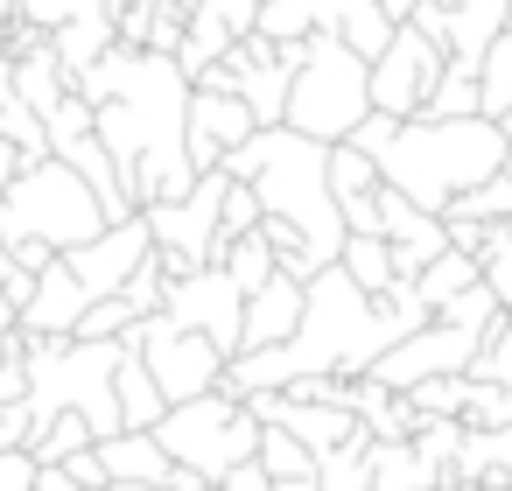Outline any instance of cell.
Returning <instances> with one entry per match:
<instances>
[{"mask_svg": "<svg viewBox=\"0 0 512 491\" xmlns=\"http://www.w3.org/2000/svg\"><path fill=\"white\" fill-rule=\"evenodd\" d=\"M260 463H267L274 477H302V470H316L323 456H316L288 421H267V435H260Z\"/></svg>", "mask_w": 512, "mask_h": 491, "instance_id": "4316f807", "label": "cell"}, {"mask_svg": "<svg viewBox=\"0 0 512 491\" xmlns=\"http://www.w3.org/2000/svg\"><path fill=\"white\" fill-rule=\"evenodd\" d=\"M85 309H92V288L78 281V267H71V253H57L50 267H43V281H36V295H29V309H22V330H78L85 323Z\"/></svg>", "mask_w": 512, "mask_h": 491, "instance_id": "9a60e30c", "label": "cell"}, {"mask_svg": "<svg viewBox=\"0 0 512 491\" xmlns=\"http://www.w3.org/2000/svg\"><path fill=\"white\" fill-rule=\"evenodd\" d=\"M372 442H379V435L365 428V435H351L344 449H330V456L316 463V470H323V491H372Z\"/></svg>", "mask_w": 512, "mask_h": 491, "instance_id": "484cf974", "label": "cell"}, {"mask_svg": "<svg viewBox=\"0 0 512 491\" xmlns=\"http://www.w3.org/2000/svg\"><path fill=\"white\" fill-rule=\"evenodd\" d=\"M218 491H274V470H267L260 456H246V463H232V470L218 477Z\"/></svg>", "mask_w": 512, "mask_h": 491, "instance_id": "836d02e7", "label": "cell"}, {"mask_svg": "<svg viewBox=\"0 0 512 491\" xmlns=\"http://www.w3.org/2000/svg\"><path fill=\"white\" fill-rule=\"evenodd\" d=\"M442 218H484V225H491V218H512V176H505V169H498V176H484V183H477V190H463Z\"/></svg>", "mask_w": 512, "mask_h": 491, "instance_id": "f1b7e54d", "label": "cell"}, {"mask_svg": "<svg viewBox=\"0 0 512 491\" xmlns=\"http://www.w3.org/2000/svg\"><path fill=\"white\" fill-rule=\"evenodd\" d=\"M302 309H309V281L281 267L267 288L246 295V351H253V344H288V337L302 330Z\"/></svg>", "mask_w": 512, "mask_h": 491, "instance_id": "2e32d148", "label": "cell"}, {"mask_svg": "<svg viewBox=\"0 0 512 491\" xmlns=\"http://www.w3.org/2000/svg\"><path fill=\"white\" fill-rule=\"evenodd\" d=\"M155 435L169 442V456H176V463H190V470H204V477L218 484L232 463L260 456L267 421L246 407V393L211 386V393H197V400H176V407L162 414V428H155Z\"/></svg>", "mask_w": 512, "mask_h": 491, "instance_id": "8992f818", "label": "cell"}, {"mask_svg": "<svg viewBox=\"0 0 512 491\" xmlns=\"http://www.w3.org/2000/svg\"><path fill=\"white\" fill-rule=\"evenodd\" d=\"M78 92L99 106V141L120 162V183L134 190V204H169L197 190V162H190V71L162 50H127L113 43Z\"/></svg>", "mask_w": 512, "mask_h": 491, "instance_id": "6da1fadb", "label": "cell"}, {"mask_svg": "<svg viewBox=\"0 0 512 491\" xmlns=\"http://www.w3.org/2000/svg\"><path fill=\"white\" fill-rule=\"evenodd\" d=\"M372 491H442V463L421 442H372Z\"/></svg>", "mask_w": 512, "mask_h": 491, "instance_id": "d6986e66", "label": "cell"}, {"mask_svg": "<svg viewBox=\"0 0 512 491\" xmlns=\"http://www.w3.org/2000/svg\"><path fill=\"white\" fill-rule=\"evenodd\" d=\"M442 71H449V43H435L421 22H400L393 50H386V57H372V106H386V113L414 120V113H428V99H435Z\"/></svg>", "mask_w": 512, "mask_h": 491, "instance_id": "ba28073f", "label": "cell"}, {"mask_svg": "<svg viewBox=\"0 0 512 491\" xmlns=\"http://www.w3.org/2000/svg\"><path fill=\"white\" fill-rule=\"evenodd\" d=\"M365 113H372V57H358L344 43V29H323L309 43V64L295 71L288 127H302L316 141H351Z\"/></svg>", "mask_w": 512, "mask_h": 491, "instance_id": "5b68a950", "label": "cell"}, {"mask_svg": "<svg viewBox=\"0 0 512 491\" xmlns=\"http://www.w3.org/2000/svg\"><path fill=\"white\" fill-rule=\"evenodd\" d=\"M414 281H421V302L442 316V302H456L470 281H484V260H477V253H463V246H449V253H435Z\"/></svg>", "mask_w": 512, "mask_h": 491, "instance_id": "7402d4cb", "label": "cell"}, {"mask_svg": "<svg viewBox=\"0 0 512 491\" xmlns=\"http://www.w3.org/2000/svg\"><path fill=\"white\" fill-rule=\"evenodd\" d=\"M127 344H134V351L155 365V379H162L169 407H176V400H197V393H211V386L225 379V365H232V351H225L211 330H190V323H176L169 309L141 316V323L127 330Z\"/></svg>", "mask_w": 512, "mask_h": 491, "instance_id": "52a82bcc", "label": "cell"}, {"mask_svg": "<svg viewBox=\"0 0 512 491\" xmlns=\"http://www.w3.org/2000/svg\"><path fill=\"white\" fill-rule=\"evenodd\" d=\"M169 316L190 330H211L232 358L246 351V288L232 281V267H197L169 288Z\"/></svg>", "mask_w": 512, "mask_h": 491, "instance_id": "8fae6325", "label": "cell"}, {"mask_svg": "<svg viewBox=\"0 0 512 491\" xmlns=\"http://www.w3.org/2000/svg\"><path fill=\"white\" fill-rule=\"evenodd\" d=\"M274 491H323V470H302V477H274Z\"/></svg>", "mask_w": 512, "mask_h": 491, "instance_id": "f35d334b", "label": "cell"}, {"mask_svg": "<svg viewBox=\"0 0 512 491\" xmlns=\"http://www.w3.org/2000/svg\"><path fill=\"white\" fill-rule=\"evenodd\" d=\"M239 92H246V106L260 113V127H281V120H288V99H295V64H281V50H274L267 64L246 71Z\"/></svg>", "mask_w": 512, "mask_h": 491, "instance_id": "44dd1931", "label": "cell"}, {"mask_svg": "<svg viewBox=\"0 0 512 491\" xmlns=\"http://www.w3.org/2000/svg\"><path fill=\"white\" fill-rule=\"evenodd\" d=\"M0 134H8V113H0Z\"/></svg>", "mask_w": 512, "mask_h": 491, "instance_id": "b9f144b4", "label": "cell"}, {"mask_svg": "<svg viewBox=\"0 0 512 491\" xmlns=\"http://www.w3.org/2000/svg\"><path fill=\"white\" fill-rule=\"evenodd\" d=\"M78 8H85V0H22V15H29V22H43V29H57V22H71Z\"/></svg>", "mask_w": 512, "mask_h": 491, "instance_id": "e575fe53", "label": "cell"}, {"mask_svg": "<svg viewBox=\"0 0 512 491\" xmlns=\"http://www.w3.org/2000/svg\"><path fill=\"white\" fill-rule=\"evenodd\" d=\"M484 281H491V288H498V302L512 309V246H498V253L484 260Z\"/></svg>", "mask_w": 512, "mask_h": 491, "instance_id": "d590c367", "label": "cell"}, {"mask_svg": "<svg viewBox=\"0 0 512 491\" xmlns=\"http://www.w3.org/2000/svg\"><path fill=\"white\" fill-rule=\"evenodd\" d=\"M225 267H232V281L253 295V288H267L274 274H281V260H274V246H267V232H246L232 253H225Z\"/></svg>", "mask_w": 512, "mask_h": 491, "instance_id": "83f0119b", "label": "cell"}, {"mask_svg": "<svg viewBox=\"0 0 512 491\" xmlns=\"http://www.w3.org/2000/svg\"><path fill=\"white\" fill-rule=\"evenodd\" d=\"M484 113L498 120V113H512V29L491 43V57H484Z\"/></svg>", "mask_w": 512, "mask_h": 491, "instance_id": "1f68e13d", "label": "cell"}, {"mask_svg": "<svg viewBox=\"0 0 512 491\" xmlns=\"http://www.w3.org/2000/svg\"><path fill=\"white\" fill-rule=\"evenodd\" d=\"M477 344H484V330L435 316L428 330H414V337L386 344V351H379V365H372V379H379V386H400V393H407V386H421V379H435V372H470Z\"/></svg>", "mask_w": 512, "mask_h": 491, "instance_id": "30bf717a", "label": "cell"}, {"mask_svg": "<svg viewBox=\"0 0 512 491\" xmlns=\"http://www.w3.org/2000/svg\"><path fill=\"white\" fill-rule=\"evenodd\" d=\"M281 421H288L316 456H330V449H344L351 435H365V414L344 407V400H295V393H281Z\"/></svg>", "mask_w": 512, "mask_h": 491, "instance_id": "e0dca14e", "label": "cell"}, {"mask_svg": "<svg viewBox=\"0 0 512 491\" xmlns=\"http://www.w3.org/2000/svg\"><path fill=\"white\" fill-rule=\"evenodd\" d=\"M386 8H393V15H400V22H407V15H414V8H421V0H386Z\"/></svg>", "mask_w": 512, "mask_h": 491, "instance_id": "ab89813d", "label": "cell"}, {"mask_svg": "<svg viewBox=\"0 0 512 491\" xmlns=\"http://www.w3.org/2000/svg\"><path fill=\"white\" fill-rule=\"evenodd\" d=\"M344 8H351V0H267V8H260V29H267L274 43H288V36H323V29L344 22Z\"/></svg>", "mask_w": 512, "mask_h": 491, "instance_id": "ffe728a7", "label": "cell"}, {"mask_svg": "<svg viewBox=\"0 0 512 491\" xmlns=\"http://www.w3.org/2000/svg\"><path fill=\"white\" fill-rule=\"evenodd\" d=\"M253 134H260V113L246 106V92H211V85L190 92V162L197 169H225V155Z\"/></svg>", "mask_w": 512, "mask_h": 491, "instance_id": "7c38bea8", "label": "cell"}, {"mask_svg": "<svg viewBox=\"0 0 512 491\" xmlns=\"http://www.w3.org/2000/svg\"><path fill=\"white\" fill-rule=\"evenodd\" d=\"M141 323V309H134V295L127 288H113V295H99L92 309H85V323H78V337H127Z\"/></svg>", "mask_w": 512, "mask_h": 491, "instance_id": "f546056e", "label": "cell"}, {"mask_svg": "<svg viewBox=\"0 0 512 491\" xmlns=\"http://www.w3.org/2000/svg\"><path fill=\"white\" fill-rule=\"evenodd\" d=\"M498 127H505V134H512V113H498Z\"/></svg>", "mask_w": 512, "mask_h": 491, "instance_id": "60d3db41", "label": "cell"}, {"mask_svg": "<svg viewBox=\"0 0 512 491\" xmlns=\"http://www.w3.org/2000/svg\"><path fill=\"white\" fill-rule=\"evenodd\" d=\"M92 442H99L92 414H85V407H64V414H50V421L36 428V442H29V449H36L43 463H64V456H78V449H92Z\"/></svg>", "mask_w": 512, "mask_h": 491, "instance_id": "d4e9b609", "label": "cell"}, {"mask_svg": "<svg viewBox=\"0 0 512 491\" xmlns=\"http://www.w3.org/2000/svg\"><path fill=\"white\" fill-rule=\"evenodd\" d=\"M337 29H344V43H351L358 57H386V50H393V36H400V15L386 8V0H351Z\"/></svg>", "mask_w": 512, "mask_h": 491, "instance_id": "cb8c5ba5", "label": "cell"}, {"mask_svg": "<svg viewBox=\"0 0 512 491\" xmlns=\"http://www.w3.org/2000/svg\"><path fill=\"white\" fill-rule=\"evenodd\" d=\"M505 316H512V309H505Z\"/></svg>", "mask_w": 512, "mask_h": 491, "instance_id": "7bdbcfd3", "label": "cell"}, {"mask_svg": "<svg viewBox=\"0 0 512 491\" xmlns=\"http://www.w3.org/2000/svg\"><path fill=\"white\" fill-rule=\"evenodd\" d=\"M470 379H484V386H505V379H512V316H498V323L484 330V344H477V358H470Z\"/></svg>", "mask_w": 512, "mask_h": 491, "instance_id": "4dcf8cb0", "label": "cell"}, {"mask_svg": "<svg viewBox=\"0 0 512 491\" xmlns=\"http://www.w3.org/2000/svg\"><path fill=\"white\" fill-rule=\"evenodd\" d=\"M505 29H512V0H463V8H449V57L484 71V57Z\"/></svg>", "mask_w": 512, "mask_h": 491, "instance_id": "ac0fdd59", "label": "cell"}, {"mask_svg": "<svg viewBox=\"0 0 512 491\" xmlns=\"http://www.w3.org/2000/svg\"><path fill=\"white\" fill-rule=\"evenodd\" d=\"M379 232L393 239V260H400V274H421L435 253H449V218L442 211H428V204H414L407 190H379Z\"/></svg>", "mask_w": 512, "mask_h": 491, "instance_id": "5bb4252c", "label": "cell"}, {"mask_svg": "<svg viewBox=\"0 0 512 491\" xmlns=\"http://www.w3.org/2000/svg\"><path fill=\"white\" fill-rule=\"evenodd\" d=\"M8 330H22V302L8 295V281H0V337H8Z\"/></svg>", "mask_w": 512, "mask_h": 491, "instance_id": "74e56055", "label": "cell"}, {"mask_svg": "<svg viewBox=\"0 0 512 491\" xmlns=\"http://www.w3.org/2000/svg\"><path fill=\"white\" fill-rule=\"evenodd\" d=\"M106 225H113V218H106V197H99L92 176L71 169L64 155L29 162V169L8 183V197H0V232H8V239H43V246H57V253L99 239Z\"/></svg>", "mask_w": 512, "mask_h": 491, "instance_id": "277c9868", "label": "cell"}, {"mask_svg": "<svg viewBox=\"0 0 512 491\" xmlns=\"http://www.w3.org/2000/svg\"><path fill=\"white\" fill-rule=\"evenodd\" d=\"M148 253H155V225H148V211H141V218H127V225H106L99 239L71 246V267H78V281H85V288H92V302H99V295L127 288V274H134Z\"/></svg>", "mask_w": 512, "mask_h": 491, "instance_id": "4fadbf2b", "label": "cell"}, {"mask_svg": "<svg viewBox=\"0 0 512 491\" xmlns=\"http://www.w3.org/2000/svg\"><path fill=\"white\" fill-rule=\"evenodd\" d=\"M225 197H232V169H204L190 197H169V204H148V225L162 246H190L204 267H225Z\"/></svg>", "mask_w": 512, "mask_h": 491, "instance_id": "9c48e42d", "label": "cell"}, {"mask_svg": "<svg viewBox=\"0 0 512 491\" xmlns=\"http://www.w3.org/2000/svg\"><path fill=\"white\" fill-rule=\"evenodd\" d=\"M330 148L337 141H316V134H302V127L281 120V127H260L253 141H239L225 155V169L246 176L274 218H295L309 232V246H316L323 267L344 260V239H351V218H344V204L330 190Z\"/></svg>", "mask_w": 512, "mask_h": 491, "instance_id": "3957f363", "label": "cell"}, {"mask_svg": "<svg viewBox=\"0 0 512 491\" xmlns=\"http://www.w3.org/2000/svg\"><path fill=\"white\" fill-rule=\"evenodd\" d=\"M36 491H85V484H78L71 463H43V470H36Z\"/></svg>", "mask_w": 512, "mask_h": 491, "instance_id": "8d00e7d4", "label": "cell"}, {"mask_svg": "<svg viewBox=\"0 0 512 491\" xmlns=\"http://www.w3.org/2000/svg\"><path fill=\"white\" fill-rule=\"evenodd\" d=\"M36 442V407H29V393L22 400H0V449H29Z\"/></svg>", "mask_w": 512, "mask_h": 491, "instance_id": "d6a6232c", "label": "cell"}, {"mask_svg": "<svg viewBox=\"0 0 512 491\" xmlns=\"http://www.w3.org/2000/svg\"><path fill=\"white\" fill-rule=\"evenodd\" d=\"M344 267H351V281L372 288V295H386V288L400 281V260H393V239H386V232H351V239H344Z\"/></svg>", "mask_w": 512, "mask_h": 491, "instance_id": "603a6c76", "label": "cell"}, {"mask_svg": "<svg viewBox=\"0 0 512 491\" xmlns=\"http://www.w3.org/2000/svg\"><path fill=\"white\" fill-rule=\"evenodd\" d=\"M351 141L365 155H379L386 183L407 190L428 211H449L463 190H477L484 176H498L505 155H512V134L491 113H414V120H400V113L372 106Z\"/></svg>", "mask_w": 512, "mask_h": 491, "instance_id": "7a4b0ae2", "label": "cell"}]
</instances>
